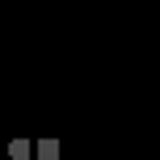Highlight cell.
<instances>
[{"instance_id":"7a4b0ae2","label":"cell","mask_w":160,"mask_h":160,"mask_svg":"<svg viewBox=\"0 0 160 160\" xmlns=\"http://www.w3.org/2000/svg\"><path fill=\"white\" fill-rule=\"evenodd\" d=\"M8 156H13V160H30L34 156V143H30V139H13V143H8Z\"/></svg>"},{"instance_id":"6da1fadb","label":"cell","mask_w":160,"mask_h":160,"mask_svg":"<svg viewBox=\"0 0 160 160\" xmlns=\"http://www.w3.org/2000/svg\"><path fill=\"white\" fill-rule=\"evenodd\" d=\"M34 152H38V160H59V139H38Z\"/></svg>"}]
</instances>
